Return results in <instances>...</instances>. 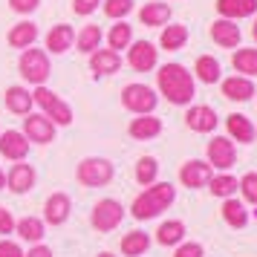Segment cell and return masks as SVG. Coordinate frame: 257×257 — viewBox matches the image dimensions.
I'll use <instances>...</instances> for the list:
<instances>
[{"mask_svg": "<svg viewBox=\"0 0 257 257\" xmlns=\"http://www.w3.org/2000/svg\"><path fill=\"white\" fill-rule=\"evenodd\" d=\"M78 182L87 188H101V185H110L113 179V165L107 159H98V156H90L78 165Z\"/></svg>", "mask_w": 257, "mask_h": 257, "instance_id": "8992f818", "label": "cell"}, {"mask_svg": "<svg viewBox=\"0 0 257 257\" xmlns=\"http://www.w3.org/2000/svg\"><path fill=\"white\" fill-rule=\"evenodd\" d=\"M35 38H38V26L32 24V21L15 24L12 29H9V47H15V49H29L32 44H35Z\"/></svg>", "mask_w": 257, "mask_h": 257, "instance_id": "603a6c76", "label": "cell"}, {"mask_svg": "<svg viewBox=\"0 0 257 257\" xmlns=\"http://www.w3.org/2000/svg\"><path fill=\"white\" fill-rule=\"evenodd\" d=\"M139 21L145 26H165L171 21V6L168 3H145L139 12Z\"/></svg>", "mask_w": 257, "mask_h": 257, "instance_id": "d4e9b609", "label": "cell"}, {"mask_svg": "<svg viewBox=\"0 0 257 257\" xmlns=\"http://www.w3.org/2000/svg\"><path fill=\"white\" fill-rule=\"evenodd\" d=\"M130 136L139 142H148V139H156L159 133H162V118H156L153 113H148V116H139L130 121Z\"/></svg>", "mask_w": 257, "mask_h": 257, "instance_id": "e0dca14e", "label": "cell"}, {"mask_svg": "<svg viewBox=\"0 0 257 257\" xmlns=\"http://www.w3.org/2000/svg\"><path fill=\"white\" fill-rule=\"evenodd\" d=\"M231 64L237 72H243L245 78L257 75V49H237L231 55Z\"/></svg>", "mask_w": 257, "mask_h": 257, "instance_id": "4dcf8cb0", "label": "cell"}, {"mask_svg": "<svg viewBox=\"0 0 257 257\" xmlns=\"http://www.w3.org/2000/svg\"><path fill=\"white\" fill-rule=\"evenodd\" d=\"M237 159V148H234V142L228 136H214L208 142V165L211 168H222V171H228Z\"/></svg>", "mask_w": 257, "mask_h": 257, "instance_id": "9c48e42d", "label": "cell"}, {"mask_svg": "<svg viewBox=\"0 0 257 257\" xmlns=\"http://www.w3.org/2000/svg\"><path fill=\"white\" fill-rule=\"evenodd\" d=\"M211 176H214V168L208 162H202V159H191L179 171V179H182L185 188H205L211 182Z\"/></svg>", "mask_w": 257, "mask_h": 257, "instance_id": "8fae6325", "label": "cell"}, {"mask_svg": "<svg viewBox=\"0 0 257 257\" xmlns=\"http://www.w3.org/2000/svg\"><path fill=\"white\" fill-rule=\"evenodd\" d=\"M211 38H214V44H220V47L231 49L240 44V26H237V21H225V18H220V21H214L211 24Z\"/></svg>", "mask_w": 257, "mask_h": 257, "instance_id": "9a60e30c", "label": "cell"}, {"mask_svg": "<svg viewBox=\"0 0 257 257\" xmlns=\"http://www.w3.org/2000/svg\"><path fill=\"white\" fill-rule=\"evenodd\" d=\"M208 188H211V194H214V197L228 199V197H234V191H237V179H234V176H228V174H222V176H211Z\"/></svg>", "mask_w": 257, "mask_h": 257, "instance_id": "d590c367", "label": "cell"}, {"mask_svg": "<svg viewBox=\"0 0 257 257\" xmlns=\"http://www.w3.org/2000/svg\"><path fill=\"white\" fill-rule=\"evenodd\" d=\"M44 211H47V222H49V225H64V222L70 220L72 202H70L67 194H52V197L47 199Z\"/></svg>", "mask_w": 257, "mask_h": 257, "instance_id": "ac0fdd59", "label": "cell"}, {"mask_svg": "<svg viewBox=\"0 0 257 257\" xmlns=\"http://www.w3.org/2000/svg\"><path fill=\"white\" fill-rule=\"evenodd\" d=\"M156 174H159V162L153 159V156H142L139 165H136V179H139V185H153L156 182Z\"/></svg>", "mask_w": 257, "mask_h": 257, "instance_id": "e575fe53", "label": "cell"}, {"mask_svg": "<svg viewBox=\"0 0 257 257\" xmlns=\"http://www.w3.org/2000/svg\"><path fill=\"white\" fill-rule=\"evenodd\" d=\"M222 220L228 222L231 228H245V222H248V211H245V205L237 197H228L225 202H222Z\"/></svg>", "mask_w": 257, "mask_h": 257, "instance_id": "484cf974", "label": "cell"}, {"mask_svg": "<svg viewBox=\"0 0 257 257\" xmlns=\"http://www.w3.org/2000/svg\"><path fill=\"white\" fill-rule=\"evenodd\" d=\"M217 12L225 21H240V18H251L257 12V0H217Z\"/></svg>", "mask_w": 257, "mask_h": 257, "instance_id": "d6986e66", "label": "cell"}, {"mask_svg": "<svg viewBox=\"0 0 257 257\" xmlns=\"http://www.w3.org/2000/svg\"><path fill=\"white\" fill-rule=\"evenodd\" d=\"M21 75H24L29 84H38V87H44V81L49 78V58L44 49H24V55H21Z\"/></svg>", "mask_w": 257, "mask_h": 257, "instance_id": "5b68a950", "label": "cell"}, {"mask_svg": "<svg viewBox=\"0 0 257 257\" xmlns=\"http://www.w3.org/2000/svg\"><path fill=\"white\" fill-rule=\"evenodd\" d=\"M90 67H93L95 75H113L121 67V55L113 52V49H95L90 55Z\"/></svg>", "mask_w": 257, "mask_h": 257, "instance_id": "44dd1931", "label": "cell"}, {"mask_svg": "<svg viewBox=\"0 0 257 257\" xmlns=\"http://www.w3.org/2000/svg\"><path fill=\"white\" fill-rule=\"evenodd\" d=\"M194 72H197L199 81L214 84V81H220V72H222V70H220V61L214 58V55H199Z\"/></svg>", "mask_w": 257, "mask_h": 257, "instance_id": "f546056e", "label": "cell"}, {"mask_svg": "<svg viewBox=\"0 0 257 257\" xmlns=\"http://www.w3.org/2000/svg\"><path fill=\"white\" fill-rule=\"evenodd\" d=\"M0 153L12 162H24L26 153H29V139H26L21 130H6L0 136Z\"/></svg>", "mask_w": 257, "mask_h": 257, "instance_id": "7c38bea8", "label": "cell"}, {"mask_svg": "<svg viewBox=\"0 0 257 257\" xmlns=\"http://www.w3.org/2000/svg\"><path fill=\"white\" fill-rule=\"evenodd\" d=\"M24 257H52V248H47V245H35V248H29V254Z\"/></svg>", "mask_w": 257, "mask_h": 257, "instance_id": "ee69618b", "label": "cell"}, {"mask_svg": "<svg viewBox=\"0 0 257 257\" xmlns=\"http://www.w3.org/2000/svg\"><path fill=\"white\" fill-rule=\"evenodd\" d=\"M121 104L127 107L130 113H136V116H148V113L156 110L159 95L153 93L148 84H127L121 90Z\"/></svg>", "mask_w": 257, "mask_h": 257, "instance_id": "277c9868", "label": "cell"}, {"mask_svg": "<svg viewBox=\"0 0 257 257\" xmlns=\"http://www.w3.org/2000/svg\"><path fill=\"white\" fill-rule=\"evenodd\" d=\"M225 127H228V139H237V142H243V145L254 142V136H257L251 118L243 116V113H231V116L225 118Z\"/></svg>", "mask_w": 257, "mask_h": 257, "instance_id": "2e32d148", "label": "cell"}, {"mask_svg": "<svg viewBox=\"0 0 257 257\" xmlns=\"http://www.w3.org/2000/svg\"><path fill=\"white\" fill-rule=\"evenodd\" d=\"M156 84H159V93H162L171 104H191V98L197 95L194 75H191L182 64H165V67H159Z\"/></svg>", "mask_w": 257, "mask_h": 257, "instance_id": "6da1fadb", "label": "cell"}, {"mask_svg": "<svg viewBox=\"0 0 257 257\" xmlns=\"http://www.w3.org/2000/svg\"><path fill=\"white\" fill-rule=\"evenodd\" d=\"M148 245H151V237L145 231H130L124 240H121V254L127 257H139L148 251Z\"/></svg>", "mask_w": 257, "mask_h": 257, "instance_id": "d6a6232c", "label": "cell"}, {"mask_svg": "<svg viewBox=\"0 0 257 257\" xmlns=\"http://www.w3.org/2000/svg\"><path fill=\"white\" fill-rule=\"evenodd\" d=\"M101 29H98V26H84L81 32H78V38H75V44H78V49H81V52H87V55H93L95 49H101Z\"/></svg>", "mask_w": 257, "mask_h": 257, "instance_id": "1f68e13d", "label": "cell"}, {"mask_svg": "<svg viewBox=\"0 0 257 257\" xmlns=\"http://www.w3.org/2000/svg\"><path fill=\"white\" fill-rule=\"evenodd\" d=\"M107 41H110V49H113V52H118V49H127L130 44H133V26L124 24V21H118V24L110 29Z\"/></svg>", "mask_w": 257, "mask_h": 257, "instance_id": "836d02e7", "label": "cell"}, {"mask_svg": "<svg viewBox=\"0 0 257 257\" xmlns=\"http://www.w3.org/2000/svg\"><path fill=\"white\" fill-rule=\"evenodd\" d=\"M188 41V29L182 24H171L162 29V38H159V44H162V49H168V52H174V49H182Z\"/></svg>", "mask_w": 257, "mask_h": 257, "instance_id": "4316f807", "label": "cell"}, {"mask_svg": "<svg viewBox=\"0 0 257 257\" xmlns=\"http://www.w3.org/2000/svg\"><path fill=\"white\" fill-rule=\"evenodd\" d=\"M130 12H133V0H104L107 18H124Z\"/></svg>", "mask_w": 257, "mask_h": 257, "instance_id": "8d00e7d4", "label": "cell"}, {"mask_svg": "<svg viewBox=\"0 0 257 257\" xmlns=\"http://www.w3.org/2000/svg\"><path fill=\"white\" fill-rule=\"evenodd\" d=\"M32 101L44 110V116H47L52 124H70V121H72L70 104H67V101H61V95L52 93L49 87H38L35 93H32Z\"/></svg>", "mask_w": 257, "mask_h": 257, "instance_id": "3957f363", "label": "cell"}, {"mask_svg": "<svg viewBox=\"0 0 257 257\" xmlns=\"http://www.w3.org/2000/svg\"><path fill=\"white\" fill-rule=\"evenodd\" d=\"M72 41H75V32H72V26L67 24H58L49 29L47 35V49L49 52H55V55H61V52H67V49L72 47Z\"/></svg>", "mask_w": 257, "mask_h": 257, "instance_id": "7402d4cb", "label": "cell"}, {"mask_svg": "<svg viewBox=\"0 0 257 257\" xmlns=\"http://www.w3.org/2000/svg\"><path fill=\"white\" fill-rule=\"evenodd\" d=\"M222 95L231 98V101H248L254 95V84L245 75H231V78L222 81Z\"/></svg>", "mask_w": 257, "mask_h": 257, "instance_id": "ffe728a7", "label": "cell"}, {"mask_svg": "<svg viewBox=\"0 0 257 257\" xmlns=\"http://www.w3.org/2000/svg\"><path fill=\"white\" fill-rule=\"evenodd\" d=\"M38 3H41V0H9V6H12L15 12H21V15L35 12V9H38Z\"/></svg>", "mask_w": 257, "mask_h": 257, "instance_id": "7bdbcfd3", "label": "cell"}, {"mask_svg": "<svg viewBox=\"0 0 257 257\" xmlns=\"http://www.w3.org/2000/svg\"><path fill=\"white\" fill-rule=\"evenodd\" d=\"M0 257H24V248L15 240H0Z\"/></svg>", "mask_w": 257, "mask_h": 257, "instance_id": "ab89813d", "label": "cell"}, {"mask_svg": "<svg viewBox=\"0 0 257 257\" xmlns=\"http://www.w3.org/2000/svg\"><path fill=\"white\" fill-rule=\"evenodd\" d=\"M15 231L21 234V240H26V243H41L44 240V222L38 217H24V220L15 222Z\"/></svg>", "mask_w": 257, "mask_h": 257, "instance_id": "83f0119b", "label": "cell"}, {"mask_svg": "<svg viewBox=\"0 0 257 257\" xmlns=\"http://www.w3.org/2000/svg\"><path fill=\"white\" fill-rule=\"evenodd\" d=\"M237 188L243 191V199H245V202L257 205V174H245L243 179L237 182Z\"/></svg>", "mask_w": 257, "mask_h": 257, "instance_id": "74e56055", "label": "cell"}, {"mask_svg": "<svg viewBox=\"0 0 257 257\" xmlns=\"http://www.w3.org/2000/svg\"><path fill=\"white\" fill-rule=\"evenodd\" d=\"M185 124L194 133H211L217 127V113L211 110L208 104H197V107H188L185 113Z\"/></svg>", "mask_w": 257, "mask_h": 257, "instance_id": "4fadbf2b", "label": "cell"}, {"mask_svg": "<svg viewBox=\"0 0 257 257\" xmlns=\"http://www.w3.org/2000/svg\"><path fill=\"white\" fill-rule=\"evenodd\" d=\"M156 58H159V49L151 41H133L127 49V64L136 72H151L156 67Z\"/></svg>", "mask_w": 257, "mask_h": 257, "instance_id": "ba28073f", "label": "cell"}, {"mask_svg": "<svg viewBox=\"0 0 257 257\" xmlns=\"http://www.w3.org/2000/svg\"><path fill=\"white\" fill-rule=\"evenodd\" d=\"M6 185H9L12 194H26L29 188L35 185V168L32 165H24V162L12 165V171L6 174Z\"/></svg>", "mask_w": 257, "mask_h": 257, "instance_id": "5bb4252c", "label": "cell"}, {"mask_svg": "<svg viewBox=\"0 0 257 257\" xmlns=\"http://www.w3.org/2000/svg\"><path fill=\"white\" fill-rule=\"evenodd\" d=\"M182 237H185V222L182 220H168L159 225V231H156V240L162 245H176L182 243Z\"/></svg>", "mask_w": 257, "mask_h": 257, "instance_id": "f1b7e54d", "label": "cell"}, {"mask_svg": "<svg viewBox=\"0 0 257 257\" xmlns=\"http://www.w3.org/2000/svg\"><path fill=\"white\" fill-rule=\"evenodd\" d=\"M98 257H113V254H110V251H101V254H98Z\"/></svg>", "mask_w": 257, "mask_h": 257, "instance_id": "7dc6e473", "label": "cell"}, {"mask_svg": "<svg viewBox=\"0 0 257 257\" xmlns=\"http://www.w3.org/2000/svg\"><path fill=\"white\" fill-rule=\"evenodd\" d=\"M121 220H124V208L116 199H98L93 208V217H90L93 228H98V231H113Z\"/></svg>", "mask_w": 257, "mask_h": 257, "instance_id": "52a82bcc", "label": "cell"}, {"mask_svg": "<svg viewBox=\"0 0 257 257\" xmlns=\"http://www.w3.org/2000/svg\"><path fill=\"white\" fill-rule=\"evenodd\" d=\"M6 185V174H3V171H0V188Z\"/></svg>", "mask_w": 257, "mask_h": 257, "instance_id": "f6af8a7d", "label": "cell"}, {"mask_svg": "<svg viewBox=\"0 0 257 257\" xmlns=\"http://www.w3.org/2000/svg\"><path fill=\"white\" fill-rule=\"evenodd\" d=\"M174 257H205V251H202L199 243H182L179 248H176Z\"/></svg>", "mask_w": 257, "mask_h": 257, "instance_id": "f35d334b", "label": "cell"}, {"mask_svg": "<svg viewBox=\"0 0 257 257\" xmlns=\"http://www.w3.org/2000/svg\"><path fill=\"white\" fill-rule=\"evenodd\" d=\"M98 3L101 0H72V9H75V15H93Z\"/></svg>", "mask_w": 257, "mask_h": 257, "instance_id": "60d3db41", "label": "cell"}, {"mask_svg": "<svg viewBox=\"0 0 257 257\" xmlns=\"http://www.w3.org/2000/svg\"><path fill=\"white\" fill-rule=\"evenodd\" d=\"M254 95H257V90H254Z\"/></svg>", "mask_w": 257, "mask_h": 257, "instance_id": "c3c4849f", "label": "cell"}, {"mask_svg": "<svg viewBox=\"0 0 257 257\" xmlns=\"http://www.w3.org/2000/svg\"><path fill=\"white\" fill-rule=\"evenodd\" d=\"M251 35H254V41H257V21H254V29H251Z\"/></svg>", "mask_w": 257, "mask_h": 257, "instance_id": "bcb514c9", "label": "cell"}, {"mask_svg": "<svg viewBox=\"0 0 257 257\" xmlns=\"http://www.w3.org/2000/svg\"><path fill=\"white\" fill-rule=\"evenodd\" d=\"M176 199V188L171 182H153L133 199V217L136 220H153L156 214H162L171 202Z\"/></svg>", "mask_w": 257, "mask_h": 257, "instance_id": "7a4b0ae2", "label": "cell"}, {"mask_svg": "<svg viewBox=\"0 0 257 257\" xmlns=\"http://www.w3.org/2000/svg\"><path fill=\"white\" fill-rule=\"evenodd\" d=\"M12 231H15V217H12V211L0 205V234H12Z\"/></svg>", "mask_w": 257, "mask_h": 257, "instance_id": "b9f144b4", "label": "cell"}, {"mask_svg": "<svg viewBox=\"0 0 257 257\" xmlns=\"http://www.w3.org/2000/svg\"><path fill=\"white\" fill-rule=\"evenodd\" d=\"M24 136L29 142H35V145H47V142L55 139V124H52L47 116L29 113V116L24 118Z\"/></svg>", "mask_w": 257, "mask_h": 257, "instance_id": "30bf717a", "label": "cell"}, {"mask_svg": "<svg viewBox=\"0 0 257 257\" xmlns=\"http://www.w3.org/2000/svg\"><path fill=\"white\" fill-rule=\"evenodd\" d=\"M32 93L26 90V87H9L6 90V107L12 110V113H18V116H29L32 113Z\"/></svg>", "mask_w": 257, "mask_h": 257, "instance_id": "cb8c5ba5", "label": "cell"}]
</instances>
